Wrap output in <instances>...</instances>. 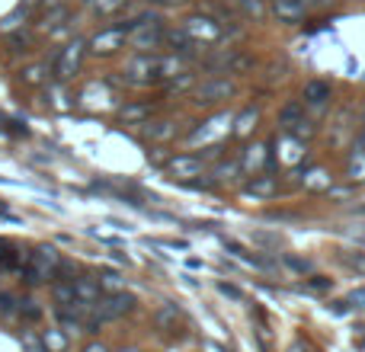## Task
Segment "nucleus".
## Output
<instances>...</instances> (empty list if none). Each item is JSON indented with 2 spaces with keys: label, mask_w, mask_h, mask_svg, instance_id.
Here are the masks:
<instances>
[{
  "label": "nucleus",
  "mask_w": 365,
  "mask_h": 352,
  "mask_svg": "<svg viewBox=\"0 0 365 352\" xmlns=\"http://www.w3.org/2000/svg\"><path fill=\"white\" fill-rule=\"evenodd\" d=\"M58 266H61V253L51 244H38L36 250L29 253V263H26V269L19 272V276H23V282L29 285V289H36V285H45L48 279L58 276Z\"/></svg>",
  "instance_id": "obj_1"
},
{
  "label": "nucleus",
  "mask_w": 365,
  "mask_h": 352,
  "mask_svg": "<svg viewBox=\"0 0 365 352\" xmlns=\"http://www.w3.org/2000/svg\"><path fill=\"white\" fill-rule=\"evenodd\" d=\"M128 42L135 45L138 51H151V48H160L167 42V29L154 13H141L128 23Z\"/></svg>",
  "instance_id": "obj_2"
},
{
  "label": "nucleus",
  "mask_w": 365,
  "mask_h": 352,
  "mask_svg": "<svg viewBox=\"0 0 365 352\" xmlns=\"http://www.w3.org/2000/svg\"><path fill=\"white\" fill-rule=\"evenodd\" d=\"M122 77H125L128 87H151L164 77L160 71V58L151 55V51H138L135 58H128L125 68H122Z\"/></svg>",
  "instance_id": "obj_3"
},
{
  "label": "nucleus",
  "mask_w": 365,
  "mask_h": 352,
  "mask_svg": "<svg viewBox=\"0 0 365 352\" xmlns=\"http://www.w3.org/2000/svg\"><path fill=\"white\" fill-rule=\"evenodd\" d=\"M125 42H128V26L115 23V26H106V29L93 32V36L87 38V51L96 58H109L119 48H125Z\"/></svg>",
  "instance_id": "obj_4"
},
{
  "label": "nucleus",
  "mask_w": 365,
  "mask_h": 352,
  "mask_svg": "<svg viewBox=\"0 0 365 352\" xmlns=\"http://www.w3.org/2000/svg\"><path fill=\"white\" fill-rule=\"evenodd\" d=\"M83 55H87V42H83V38H74V42L64 45V48L58 51V58H55L58 81L61 83L74 81V77L81 74V68H83Z\"/></svg>",
  "instance_id": "obj_5"
},
{
  "label": "nucleus",
  "mask_w": 365,
  "mask_h": 352,
  "mask_svg": "<svg viewBox=\"0 0 365 352\" xmlns=\"http://www.w3.org/2000/svg\"><path fill=\"white\" fill-rule=\"evenodd\" d=\"M135 295H128V291H115V295H103L100 301L93 304V317L100 323H106V321H119V317H125V314H132L135 311Z\"/></svg>",
  "instance_id": "obj_6"
},
{
  "label": "nucleus",
  "mask_w": 365,
  "mask_h": 352,
  "mask_svg": "<svg viewBox=\"0 0 365 352\" xmlns=\"http://www.w3.org/2000/svg\"><path fill=\"white\" fill-rule=\"evenodd\" d=\"M182 32H186L195 45H215L221 38V26L215 23V19H208V16H199V13L182 23Z\"/></svg>",
  "instance_id": "obj_7"
},
{
  "label": "nucleus",
  "mask_w": 365,
  "mask_h": 352,
  "mask_svg": "<svg viewBox=\"0 0 365 352\" xmlns=\"http://www.w3.org/2000/svg\"><path fill=\"white\" fill-rule=\"evenodd\" d=\"M202 167H205V160L195 157V154H177V157H170L164 164V170L173 176V180H192V176L202 173Z\"/></svg>",
  "instance_id": "obj_8"
},
{
  "label": "nucleus",
  "mask_w": 365,
  "mask_h": 352,
  "mask_svg": "<svg viewBox=\"0 0 365 352\" xmlns=\"http://www.w3.org/2000/svg\"><path fill=\"white\" fill-rule=\"evenodd\" d=\"M234 93V83L225 81V77H208L199 90H195V103H218V100H227Z\"/></svg>",
  "instance_id": "obj_9"
},
{
  "label": "nucleus",
  "mask_w": 365,
  "mask_h": 352,
  "mask_svg": "<svg viewBox=\"0 0 365 352\" xmlns=\"http://www.w3.org/2000/svg\"><path fill=\"white\" fill-rule=\"evenodd\" d=\"M26 263H29V253L10 240H0V272H23Z\"/></svg>",
  "instance_id": "obj_10"
},
{
  "label": "nucleus",
  "mask_w": 365,
  "mask_h": 352,
  "mask_svg": "<svg viewBox=\"0 0 365 352\" xmlns=\"http://www.w3.org/2000/svg\"><path fill=\"white\" fill-rule=\"evenodd\" d=\"M151 323L160 330V333H180V327H182V314H180V308L177 304H160L158 311L151 314Z\"/></svg>",
  "instance_id": "obj_11"
},
{
  "label": "nucleus",
  "mask_w": 365,
  "mask_h": 352,
  "mask_svg": "<svg viewBox=\"0 0 365 352\" xmlns=\"http://www.w3.org/2000/svg\"><path fill=\"white\" fill-rule=\"evenodd\" d=\"M145 138L151 145H167V141L177 138V122L173 119H151L145 122Z\"/></svg>",
  "instance_id": "obj_12"
},
{
  "label": "nucleus",
  "mask_w": 365,
  "mask_h": 352,
  "mask_svg": "<svg viewBox=\"0 0 365 352\" xmlns=\"http://www.w3.org/2000/svg\"><path fill=\"white\" fill-rule=\"evenodd\" d=\"M231 122H234V119H231V113H218L215 119H208L205 125L199 128V132L189 135V141L195 145V141H212V138H218V135H225V132H227V125H231Z\"/></svg>",
  "instance_id": "obj_13"
},
{
  "label": "nucleus",
  "mask_w": 365,
  "mask_h": 352,
  "mask_svg": "<svg viewBox=\"0 0 365 352\" xmlns=\"http://www.w3.org/2000/svg\"><path fill=\"white\" fill-rule=\"evenodd\" d=\"M51 301L55 308H68V304L77 301V291H74V279H51Z\"/></svg>",
  "instance_id": "obj_14"
},
{
  "label": "nucleus",
  "mask_w": 365,
  "mask_h": 352,
  "mask_svg": "<svg viewBox=\"0 0 365 352\" xmlns=\"http://www.w3.org/2000/svg\"><path fill=\"white\" fill-rule=\"evenodd\" d=\"M74 291H77V301H87V304H96L103 298V289H100V282H96V276H77Z\"/></svg>",
  "instance_id": "obj_15"
},
{
  "label": "nucleus",
  "mask_w": 365,
  "mask_h": 352,
  "mask_svg": "<svg viewBox=\"0 0 365 352\" xmlns=\"http://www.w3.org/2000/svg\"><path fill=\"white\" fill-rule=\"evenodd\" d=\"M304 0H272V13H276L282 23H298L304 16Z\"/></svg>",
  "instance_id": "obj_16"
},
{
  "label": "nucleus",
  "mask_w": 365,
  "mask_h": 352,
  "mask_svg": "<svg viewBox=\"0 0 365 352\" xmlns=\"http://www.w3.org/2000/svg\"><path fill=\"white\" fill-rule=\"evenodd\" d=\"M151 115H154L151 103H128V106H122V122H128V125H145V122H151Z\"/></svg>",
  "instance_id": "obj_17"
},
{
  "label": "nucleus",
  "mask_w": 365,
  "mask_h": 352,
  "mask_svg": "<svg viewBox=\"0 0 365 352\" xmlns=\"http://www.w3.org/2000/svg\"><path fill=\"white\" fill-rule=\"evenodd\" d=\"M346 176L353 182H365V147L362 145H353L346 157Z\"/></svg>",
  "instance_id": "obj_18"
},
{
  "label": "nucleus",
  "mask_w": 365,
  "mask_h": 352,
  "mask_svg": "<svg viewBox=\"0 0 365 352\" xmlns=\"http://www.w3.org/2000/svg\"><path fill=\"white\" fill-rule=\"evenodd\" d=\"M327 100H330V83H324V81H311L308 87H304V103H308V106L324 109V106H327Z\"/></svg>",
  "instance_id": "obj_19"
},
{
  "label": "nucleus",
  "mask_w": 365,
  "mask_h": 352,
  "mask_svg": "<svg viewBox=\"0 0 365 352\" xmlns=\"http://www.w3.org/2000/svg\"><path fill=\"white\" fill-rule=\"evenodd\" d=\"M96 282H100L103 295H115V291H125V279L115 269H100L96 272Z\"/></svg>",
  "instance_id": "obj_20"
},
{
  "label": "nucleus",
  "mask_w": 365,
  "mask_h": 352,
  "mask_svg": "<svg viewBox=\"0 0 365 352\" xmlns=\"http://www.w3.org/2000/svg\"><path fill=\"white\" fill-rule=\"evenodd\" d=\"M19 81H23L26 87H45V83H48V64L38 61V64H29V68H23Z\"/></svg>",
  "instance_id": "obj_21"
},
{
  "label": "nucleus",
  "mask_w": 365,
  "mask_h": 352,
  "mask_svg": "<svg viewBox=\"0 0 365 352\" xmlns=\"http://www.w3.org/2000/svg\"><path fill=\"white\" fill-rule=\"evenodd\" d=\"M42 343L48 352H68V333L61 327H48L42 330Z\"/></svg>",
  "instance_id": "obj_22"
},
{
  "label": "nucleus",
  "mask_w": 365,
  "mask_h": 352,
  "mask_svg": "<svg viewBox=\"0 0 365 352\" xmlns=\"http://www.w3.org/2000/svg\"><path fill=\"white\" fill-rule=\"evenodd\" d=\"M263 160H269V147H266V145H253V147H247V154L240 157V167H244V170H257Z\"/></svg>",
  "instance_id": "obj_23"
},
{
  "label": "nucleus",
  "mask_w": 365,
  "mask_h": 352,
  "mask_svg": "<svg viewBox=\"0 0 365 352\" xmlns=\"http://www.w3.org/2000/svg\"><path fill=\"white\" fill-rule=\"evenodd\" d=\"M302 157H304L302 141H298V138H282V160H285V164H298Z\"/></svg>",
  "instance_id": "obj_24"
},
{
  "label": "nucleus",
  "mask_w": 365,
  "mask_h": 352,
  "mask_svg": "<svg viewBox=\"0 0 365 352\" xmlns=\"http://www.w3.org/2000/svg\"><path fill=\"white\" fill-rule=\"evenodd\" d=\"M128 0H93V13L96 16H115L119 10H125Z\"/></svg>",
  "instance_id": "obj_25"
},
{
  "label": "nucleus",
  "mask_w": 365,
  "mask_h": 352,
  "mask_svg": "<svg viewBox=\"0 0 365 352\" xmlns=\"http://www.w3.org/2000/svg\"><path fill=\"white\" fill-rule=\"evenodd\" d=\"M257 119H259L257 109H247V113H240V115H237V125H234V132H237V135H250L253 128H257Z\"/></svg>",
  "instance_id": "obj_26"
},
{
  "label": "nucleus",
  "mask_w": 365,
  "mask_h": 352,
  "mask_svg": "<svg viewBox=\"0 0 365 352\" xmlns=\"http://www.w3.org/2000/svg\"><path fill=\"white\" fill-rule=\"evenodd\" d=\"M19 340H23V349L26 352H48L42 343V333H36V330H23L19 333Z\"/></svg>",
  "instance_id": "obj_27"
},
{
  "label": "nucleus",
  "mask_w": 365,
  "mask_h": 352,
  "mask_svg": "<svg viewBox=\"0 0 365 352\" xmlns=\"http://www.w3.org/2000/svg\"><path fill=\"white\" fill-rule=\"evenodd\" d=\"M16 314L23 317V321H38V317H42V308H38L36 301H29V298H26V301H16Z\"/></svg>",
  "instance_id": "obj_28"
},
{
  "label": "nucleus",
  "mask_w": 365,
  "mask_h": 352,
  "mask_svg": "<svg viewBox=\"0 0 365 352\" xmlns=\"http://www.w3.org/2000/svg\"><path fill=\"white\" fill-rule=\"evenodd\" d=\"M250 192L253 195H272L276 192V182H272V176H253Z\"/></svg>",
  "instance_id": "obj_29"
},
{
  "label": "nucleus",
  "mask_w": 365,
  "mask_h": 352,
  "mask_svg": "<svg viewBox=\"0 0 365 352\" xmlns=\"http://www.w3.org/2000/svg\"><path fill=\"white\" fill-rule=\"evenodd\" d=\"M340 259L349 266V269H356V272H359V276H365V253L346 250V253H340Z\"/></svg>",
  "instance_id": "obj_30"
},
{
  "label": "nucleus",
  "mask_w": 365,
  "mask_h": 352,
  "mask_svg": "<svg viewBox=\"0 0 365 352\" xmlns=\"http://www.w3.org/2000/svg\"><path fill=\"white\" fill-rule=\"evenodd\" d=\"M48 103H51V109H58V113H68L71 109V103H68V96H64L61 87H48Z\"/></svg>",
  "instance_id": "obj_31"
},
{
  "label": "nucleus",
  "mask_w": 365,
  "mask_h": 352,
  "mask_svg": "<svg viewBox=\"0 0 365 352\" xmlns=\"http://www.w3.org/2000/svg\"><path fill=\"white\" fill-rule=\"evenodd\" d=\"M240 6H244V13H250V16H263V0H237Z\"/></svg>",
  "instance_id": "obj_32"
},
{
  "label": "nucleus",
  "mask_w": 365,
  "mask_h": 352,
  "mask_svg": "<svg viewBox=\"0 0 365 352\" xmlns=\"http://www.w3.org/2000/svg\"><path fill=\"white\" fill-rule=\"evenodd\" d=\"M237 167H240V164H221L218 170H215V176H218V180H234L231 173H237Z\"/></svg>",
  "instance_id": "obj_33"
},
{
  "label": "nucleus",
  "mask_w": 365,
  "mask_h": 352,
  "mask_svg": "<svg viewBox=\"0 0 365 352\" xmlns=\"http://www.w3.org/2000/svg\"><path fill=\"white\" fill-rule=\"evenodd\" d=\"M81 352H113V349H109V343H103V340H90Z\"/></svg>",
  "instance_id": "obj_34"
},
{
  "label": "nucleus",
  "mask_w": 365,
  "mask_h": 352,
  "mask_svg": "<svg viewBox=\"0 0 365 352\" xmlns=\"http://www.w3.org/2000/svg\"><path fill=\"white\" fill-rule=\"evenodd\" d=\"M151 4H160V6H177V4H182V0H151Z\"/></svg>",
  "instance_id": "obj_35"
},
{
  "label": "nucleus",
  "mask_w": 365,
  "mask_h": 352,
  "mask_svg": "<svg viewBox=\"0 0 365 352\" xmlns=\"http://www.w3.org/2000/svg\"><path fill=\"white\" fill-rule=\"evenodd\" d=\"M119 352H145V349H141V346H122Z\"/></svg>",
  "instance_id": "obj_36"
}]
</instances>
